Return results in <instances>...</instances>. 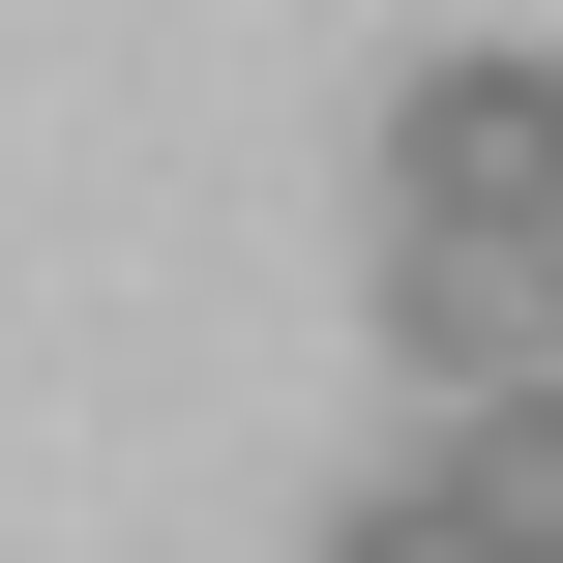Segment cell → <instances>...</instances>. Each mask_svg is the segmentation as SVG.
<instances>
[{"mask_svg": "<svg viewBox=\"0 0 563 563\" xmlns=\"http://www.w3.org/2000/svg\"><path fill=\"white\" fill-rule=\"evenodd\" d=\"M327 563H505V534H475L445 475H356V505H327Z\"/></svg>", "mask_w": 563, "mask_h": 563, "instance_id": "4", "label": "cell"}, {"mask_svg": "<svg viewBox=\"0 0 563 563\" xmlns=\"http://www.w3.org/2000/svg\"><path fill=\"white\" fill-rule=\"evenodd\" d=\"M416 475H445L505 563H563V386H445V416H416Z\"/></svg>", "mask_w": 563, "mask_h": 563, "instance_id": "3", "label": "cell"}, {"mask_svg": "<svg viewBox=\"0 0 563 563\" xmlns=\"http://www.w3.org/2000/svg\"><path fill=\"white\" fill-rule=\"evenodd\" d=\"M386 356H416V416H445V386H563V238L386 208Z\"/></svg>", "mask_w": 563, "mask_h": 563, "instance_id": "2", "label": "cell"}, {"mask_svg": "<svg viewBox=\"0 0 563 563\" xmlns=\"http://www.w3.org/2000/svg\"><path fill=\"white\" fill-rule=\"evenodd\" d=\"M386 208H475V238H563V59L534 30H445L386 89Z\"/></svg>", "mask_w": 563, "mask_h": 563, "instance_id": "1", "label": "cell"}]
</instances>
